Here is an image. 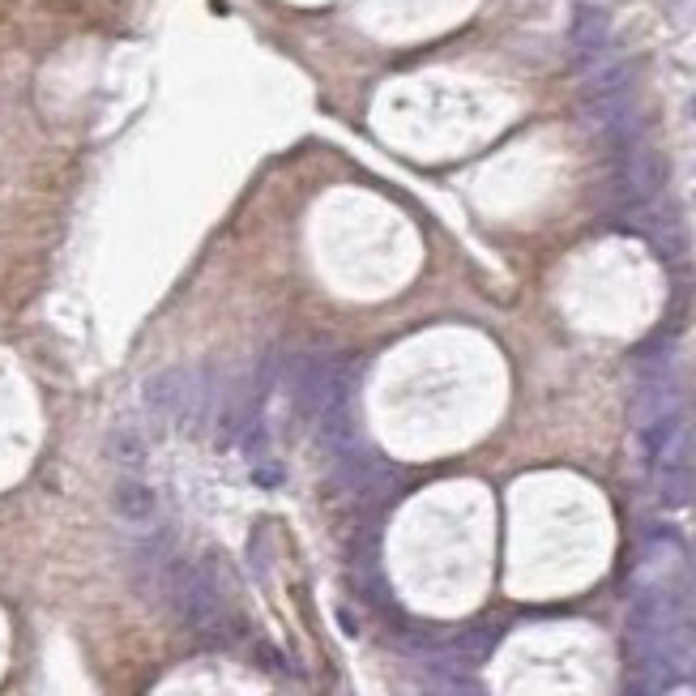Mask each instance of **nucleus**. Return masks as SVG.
<instances>
[{
  "mask_svg": "<svg viewBox=\"0 0 696 696\" xmlns=\"http://www.w3.org/2000/svg\"><path fill=\"white\" fill-rule=\"evenodd\" d=\"M624 158H620V189H624V201L637 209V205H649V201L662 197L667 189V158L658 149L641 146V142H628Z\"/></svg>",
  "mask_w": 696,
  "mask_h": 696,
  "instance_id": "obj_2",
  "label": "nucleus"
},
{
  "mask_svg": "<svg viewBox=\"0 0 696 696\" xmlns=\"http://www.w3.org/2000/svg\"><path fill=\"white\" fill-rule=\"evenodd\" d=\"M111 508H116V517L129 521V526H149L154 513H158V496L149 492L142 479H120V483L111 488Z\"/></svg>",
  "mask_w": 696,
  "mask_h": 696,
  "instance_id": "obj_4",
  "label": "nucleus"
},
{
  "mask_svg": "<svg viewBox=\"0 0 696 696\" xmlns=\"http://www.w3.org/2000/svg\"><path fill=\"white\" fill-rule=\"evenodd\" d=\"M428 696H483L457 667H436L428 680Z\"/></svg>",
  "mask_w": 696,
  "mask_h": 696,
  "instance_id": "obj_6",
  "label": "nucleus"
},
{
  "mask_svg": "<svg viewBox=\"0 0 696 696\" xmlns=\"http://www.w3.org/2000/svg\"><path fill=\"white\" fill-rule=\"evenodd\" d=\"M107 453H111V461H116V466H124V470H137V466L146 461V441H142L137 432L120 428V432H111Z\"/></svg>",
  "mask_w": 696,
  "mask_h": 696,
  "instance_id": "obj_5",
  "label": "nucleus"
},
{
  "mask_svg": "<svg viewBox=\"0 0 696 696\" xmlns=\"http://www.w3.org/2000/svg\"><path fill=\"white\" fill-rule=\"evenodd\" d=\"M492 646H496V637L492 633H461L457 641H453V662H483L488 653H492Z\"/></svg>",
  "mask_w": 696,
  "mask_h": 696,
  "instance_id": "obj_7",
  "label": "nucleus"
},
{
  "mask_svg": "<svg viewBox=\"0 0 696 696\" xmlns=\"http://www.w3.org/2000/svg\"><path fill=\"white\" fill-rule=\"evenodd\" d=\"M688 116H693V120H696V95H693V99H688Z\"/></svg>",
  "mask_w": 696,
  "mask_h": 696,
  "instance_id": "obj_8",
  "label": "nucleus"
},
{
  "mask_svg": "<svg viewBox=\"0 0 696 696\" xmlns=\"http://www.w3.org/2000/svg\"><path fill=\"white\" fill-rule=\"evenodd\" d=\"M142 398L154 415H163V419H201V410H205V385H201L197 372H189V368H167V372H158V376H149L146 385H142Z\"/></svg>",
  "mask_w": 696,
  "mask_h": 696,
  "instance_id": "obj_1",
  "label": "nucleus"
},
{
  "mask_svg": "<svg viewBox=\"0 0 696 696\" xmlns=\"http://www.w3.org/2000/svg\"><path fill=\"white\" fill-rule=\"evenodd\" d=\"M568 44H573L577 64H595L598 56L607 51V44H611V17H607V9H598V4H581V9L573 13Z\"/></svg>",
  "mask_w": 696,
  "mask_h": 696,
  "instance_id": "obj_3",
  "label": "nucleus"
}]
</instances>
